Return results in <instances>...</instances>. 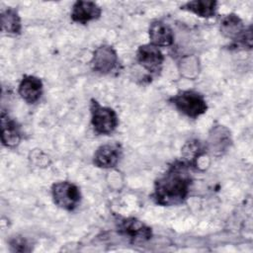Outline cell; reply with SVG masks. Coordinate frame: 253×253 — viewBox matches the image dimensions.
I'll use <instances>...</instances> for the list:
<instances>
[{"label":"cell","mask_w":253,"mask_h":253,"mask_svg":"<svg viewBox=\"0 0 253 253\" xmlns=\"http://www.w3.org/2000/svg\"><path fill=\"white\" fill-rule=\"evenodd\" d=\"M117 227L119 232L127 237L132 243L145 242L152 236L151 228L135 217L119 218Z\"/></svg>","instance_id":"6"},{"label":"cell","mask_w":253,"mask_h":253,"mask_svg":"<svg viewBox=\"0 0 253 253\" xmlns=\"http://www.w3.org/2000/svg\"><path fill=\"white\" fill-rule=\"evenodd\" d=\"M101 8L92 1H76L72 6L71 19L79 24H87L101 16Z\"/></svg>","instance_id":"11"},{"label":"cell","mask_w":253,"mask_h":253,"mask_svg":"<svg viewBox=\"0 0 253 253\" xmlns=\"http://www.w3.org/2000/svg\"><path fill=\"white\" fill-rule=\"evenodd\" d=\"M1 140L7 147H15L21 140V129L19 125L4 111L1 113Z\"/></svg>","instance_id":"12"},{"label":"cell","mask_w":253,"mask_h":253,"mask_svg":"<svg viewBox=\"0 0 253 253\" xmlns=\"http://www.w3.org/2000/svg\"><path fill=\"white\" fill-rule=\"evenodd\" d=\"M180 8L202 18H211L216 13L217 2L213 0H194L185 3Z\"/></svg>","instance_id":"14"},{"label":"cell","mask_w":253,"mask_h":253,"mask_svg":"<svg viewBox=\"0 0 253 253\" xmlns=\"http://www.w3.org/2000/svg\"><path fill=\"white\" fill-rule=\"evenodd\" d=\"M1 28L2 31L8 34L21 33V18L15 9L8 8L1 13Z\"/></svg>","instance_id":"15"},{"label":"cell","mask_w":253,"mask_h":253,"mask_svg":"<svg viewBox=\"0 0 253 253\" xmlns=\"http://www.w3.org/2000/svg\"><path fill=\"white\" fill-rule=\"evenodd\" d=\"M136 59L148 72L158 73L164 61V55L157 46L151 43H146L138 47L136 51Z\"/></svg>","instance_id":"8"},{"label":"cell","mask_w":253,"mask_h":253,"mask_svg":"<svg viewBox=\"0 0 253 253\" xmlns=\"http://www.w3.org/2000/svg\"><path fill=\"white\" fill-rule=\"evenodd\" d=\"M91 62L96 72L108 74L118 66L119 57L113 46L103 44L95 49Z\"/></svg>","instance_id":"7"},{"label":"cell","mask_w":253,"mask_h":253,"mask_svg":"<svg viewBox=\"0 0 253 253\" xmlns=\"http://www.w3.org/2000/svg\"><path fill=\"white\" fill-rule=\"evenodd\" d=\"M170 102L178 111L192 119L200 117L208 110V104L205 97L193 90L178 92L170 98Z\"/></svg>","instance_id":"2"},{"label":"cell","mask_w":253,"mask_h":253,"mask_svg":"<svg viewBox=\"0 0 253 253\" xmlns=\"http://www.w3.org/2000/svg\"><path fill=\"white\" fill-rule=\"evenodd\" d=\"M43 85L40 78L34 75H24L18 88L19 95L28 104H35L42 94Z\"/></svg>","instance_id":"10"},{"label":"cell","mask_w":253,"mask_h":253,"mask_svg":"<svg viewBox=\"0 0 253 253\" xmlns=\"http://www.w3.org/2000/svg\"><path fill=\"white\" fill-rule=\"evenodd\" d=\"M221 34L231 39L235 43L244 47H252V31L251 27L246 29L242 20L235 14L225 15L220 21Z\"/></svg>","instance_id":"4"},{"label":"cell","mask_w":253,"mask_h":253,"mask_svg":"<svg viewBox=\"0 0 253 253\" xmlns=\"http://www.w3.org/2000/svg\"><path fill=\"white\" fill-rule=\"evenodd\" d=\"M189 168L188 163L175 161L155 181L152 198L157 205L170 207L185 202L192 184Z\"/></svg>","instance_id":"1"},{"label":"cell","mask_w":253,"mask_h":253,"mask_svg":"<svg viewBox=\"0 0 253 253\" xmlns=\"http://www.w3.org/2000/svg\"><path fill=\"white\" fill-rule=\"evenodd\" d=\"M11 247L14 251H30V248H27V242L25 239L17 238L11 241Z\"/></svg>","instance_id":"16"},{"label":"cell","mask_w":253,"mask_h":253,"mask_svg":"<svg viewBox=\"0 0 253 253\" xmlns=\"http://www.w3.org/2000/svg\"><path fill=\"white\" fill-rule=\"evenodd\" d=\"M51 195L53 202L57 207L69 211H74L81 201L79 188L68 181L53 184L51 187Z\"/></svg>","instance_id":"5"},{"label":"cell","mask_w":253,"mask_h":253,"mask_svg":"<svg viewBox=\"0 0 253 253\" xmlns=\"http://www.w3.org/2000/svg\"><path fill=\"white\" fill-rule=\"evenodd\" d=\"M149 39L151 44L155 46H170L174 42V33L169 25L162 21H154L150 24Z\"/></svg>","instance_id":"13"},{"label":"cell","mask_w":253,"mask_h":253,"mask_svg":"<svg viewBox=\"0 0 253 253\" xmlns=\"http://www.w3.org/2000/svg\"><path fill=\"white\" fill-rule=\"evenodd\" d=\"M90 111L91 124L96 133L110 134L117 128L119 118L112 108L101 106L97 100L91 99Z\"/></svg>","instance_id":"3"},{"label":"cell","mask_w":253,"mask_h":253,"mask_svg":"<svg viewBox=\"0 0 253 253\" xmlns=\"http://www.w3.org/2000/svg\"><path fill=\"white\" fill-rule=\"evenodd\" d=\"M122 146L118 142L106 143L97 148L93 156L95 166L103 169L114 168L122 157Z\"/></svg>","instance_id":"9"}]
</instances>
